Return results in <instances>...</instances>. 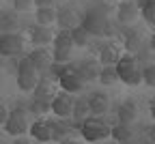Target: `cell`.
<instances>
[{"label":"cell","mask_w":155,"mask_h":144,"mask_svg":"<svg viewBox=\"0 0 155 144\" xmlns=\"http://www.w3.org/2000/svg\"><path fill=\"white\" fill-rule=\"evenodd\" d=\"M116 73H119V80L127 86H140L144 84L142 77V67L138 65V56L136 54H123L121 60L116 63Z\"/></svg>","instance_id":"obj_1"},{"label":"cell","mask_w":155,"mask_h":144,"mask_svg":"<svg viewBox=\"0 0 155 144\" xmlns=\"http://www.w3.org/2000/svg\"><path fill=\"white\" fill-rule=\"evenodd\" d=\"M39 80H41V73H39L32 63H30V58L28 54L24 56H19L17 60V71H15V82H17V88L19 90H24V93H35L37 84H39Z\"/></svg>","instance_id":"obj_2"},{"label":"cell","mask_w":155,"mask_h":144,"mask_svg":"<svg viewBox=\"0 0 155 144\" xmlns=\"http://www.w3.org/2000/svg\"><path fill=\"white\" fill-rule=\"evenodd\" d=\"M80 133L86 142H99V140H106L112 136V127L108 120H104L99 116H91L80 125Z\"/></svg>","instance_id":"obj_3"},{"label":"cell","mask_w":155,"mask_h":144,"mask_svg":"<svg viewBox=\"0 0 155 144\" xmlns=\"http://www.w3.org/2000/svg\"><path fill=\"white\" fill-rule=\"evenodd\" d=\"M30 129V120H28V112L17 106L9 112V118L5 123V131L13 138H19V136H26V131Z\"/></svg>","instance_id":"obj_4"},{"label":"cell","mask_w":155,"mask_h":144,"mask_svg":"<svg viewBox=\"0 0 155 144\" xmlns=\"http://www.w3.org/2000/svg\"><path fill=\"white\" fill-rule=\"evenodd\" d=\"M0 54L7 58H19L24 54V34L22 32L0 34Z\"/></svg>","instance_id":"obj_5"},{"label":"cell","mask_w":155,"mask_h":144,"mask_svg":"<svg viewBox=\"0 0 155 144\" xmlns=\"http://www.w3.org/2000/svg\"><path fill=\"white\" fill-rule=\"evenodd\" d=\"M108 11L106 9H88V13L82 17V26L95 34V37H104V30H106V24H108Z\"/></svg>","instance_id":"obj_6"},{"label":"cell","mask_w":155,"mask_h":144,"mask_svg":"<svg viewBox=\"0 0 155 144\" xmlns=\"http://www.w3.org/2000/svg\"><path fill=\"white\" fill-rule=\"evenodd\" d=\"M58 86L65 93H80L84 88V82L78 73V65H65L58 75Z\"/></svg>","instance_id":"obj_7"},{"label":"cell","mask_w":155,"mask_h":144,"mask_svg":"<svg viewBox=\"0 0 155 144\" xmlns=\"http://www.w3.org/2000/svg\"><path fill=\"white\" fill-rule=\"evenodd\" d=\"M61 93V86H58V80L54 75H41V80H39V84L35 88V99H43V101H54V97Z\"/></svg>","instance_id":"obj_8"},{"label":"cell","mask_w":155,"mask_h":144,"mask_svg":"<svg viewBox=\"0 0 155 144\" xmlns=\"http://www.w3.org/2000/svg\"><path fill=\"white\" fill-rule=\"evenodd\" d=\"M73 108H75V97L71 93H65V90H61L52 101V112L58 118H69L73 114Z\"/></svg>","instance_id":"obj_9"},{"label":"cell","mask_w":155,"mask_h":144,"mask_svg":"<svg viewBox=\"0 0 155 144\" xmlns=\"http://www.w3.org/2000/svg\"><path fill=\"white\" fill-rule=\"evenodd\" d=\"M140 17V7L136 0H121L116 5V22L119 24H134Z\"/></svg>","instance_id":"obj_10"},{"label":"cell","mask_w":155,"mask_h":144,"mask_svg":"<svg viewBox=\"0 0 155 144\" xmlns=\"http://www.w3.org/2000/svg\"><path fill=\"white\" fill-rule=\"evenodd\" d=\"M28 58H30V63H32V67L39 71V73H45V71H50V67L54 65V56L45 50V47H35L30 54H28Z\"/></svg>","instance_id":"obj_11"},{"label":"cell","mask_w":155,"mask_h":144,"mask_svg":"<svg viewBox=\"0 0 155 144\" xmlns=\"http://www.w3.org/2000/svg\"><path fill=\"white\" fill-rule=\"evenodd\" d=\"M58 26H61V30H73V28H78L82 24V15L78 13V9H73V7H65V9H61L58 11Z\"/></svg>","instance_id":"obj_12"},{"label":"cell","mask_w":155,"mask_h":144,"mask_svg":"<svg viewBox=\"0 0 155 144\" xmlns=\"http://www.w3.org/2000/svg\"><path fill=\"white\" fill-rule=\"evenodd\" d=\"M121 56H123V47L121 45H116V43H106V45H101V50H99V63H101V67H116V63L121 60Z\"/></svg>","instance_id":"obj_13"},{"label":"cell","mask_w":155,"mask_h":144,"mask_svg":"<svg viewBox=\"0 0 155 144\" xmlns=\"http://www.w3.org/2000/svg\"><path fill=\"white\" fill-rule=\"evenodd\" d=\"M99 65L101 63L97 58H86V60H82V63L78 65V73H80V77H82L84 84L99 80V73H101V67Z\"/></svg>","instance_id":"obj_14"},{"label":"cell","mask_w":155,"mask_h":144,"mask_svg":"<svg viewBox=\"0 0 155 144\" xmlns=\"http://www.w3.org/2000/svg\"><path fill=\"white\" fill-rule=\"evenodd\" d=\"M30 136L39 142H52V120L45 118H37L35 123H30Z\"/></svg>","instance_id":"obj_15"},{"label":"cell","mask_w":155,"mask_h":144,"mask_svg":"<svg viewBox=\"0 0 155 144\" xmlns=\"http://www.w3.org/2000/svg\"><path fill=\"white\" fill-rule=\"evenodd\" d=\"M54 37L56 34H54L52 28H48V26H35L30 30V43L35 47H45V45L54 43Z\"/></svg>","instance_id":"obj_16"},{"label":"cell","mask_w":155,"mask_h":144,"mask_svg":"<svg viewBox=\"0 0 155 144\" xmlns=\"http://www.w3.org/2000/svg\"><path fill=\"white\" fill-rule=\"evenodd\" d=\"M116 118H119V123L131 125V123H134L136 118H138V106H136V101L125 99L123 103L119 106V110H116Z\"/></svg>","instance_id":"obj_17"},{"label":"cell","mask_w":155,"mask_h":144,"mask_svg":"<svg viewBox=\"0 0 155 144\" xmlns=\"http://www.w3.org/2000/svg\"><path fill=\"white\" fill-rule=\"evenodd\" d=\"M73 120H75V129H80V125L93 116L91 112V106H88V99L86 97H80V99H75V108H73Z\"/></svg>","instance_id":"obj_18"},{"label":"cell","mask_w":155,"mask_h":144,"mask_svg":"<svg viewBox=\"0 0 155 144\" xmlns=\"http://www.w3.org/2000/svg\"><path fill=\"white\" fill-rule=\"evenodd\" d=\"M125 50L127 54H138L142 47H144V37L140 30H136V28H129V32L125 34Z\"/></svg>","instance_id":"obj_19"},{"label":"cell","mask_w":155,"mask_h":144,"mask_svg":"<svg viewBox=\"0 0 155 144\" xmlns=\"http://www.w3.org/2000/svg\"><path fill=\"white\" fill-rule=\"evenodd\" d=\"M86 99H88V106H91L93 116L106 114V112H108V108H110V99H108L104 93H93V95H88Z\"/></svg>","instance_id":"obj_20"},{"label":"cell","mask_w":155,"mask_h":144,"mask_svg":"<svg viewBox=\"0 0 155 144\" xmlns=\"http://www.w3.org/2000/svg\"><path fill=\"white\" fill-rule=\"evenodd\" d=\"M35 17H37V24L39 26L52 28V24H56V19H58V11L56 9H37Z\"/></svg>","instance_id":"obj_21"},{"label":"cell","mask_w":155,"mask_h":144,"mask_svg":"<svg viewBox=\"0 0 155 144\" xmlns=\"http://www.w3.org/2000/svg\"><path fill=\"white\" fill-rule=\"evenodd\" d=\"M91 32L80 24L78 28H73L71 30V39H73V45H78V47H86V45H91Z\"/></svg>","instance_id":"obj_22"},{"label":"cell","mask_w":155,"mask_h":144,"mask_svg":"<svg viewBox=\"0 0 155 144\" xmlns=\"http://www.w3.org/2000/svg\"><path fill=\"white\" fill-rule=\"evenodd\" d=\"M69 133H71V127L65 125L63 118L52 120V140H54V142H63V140H67Z\"/></svg>","instance_id":"obj_23"},{"label":"cell","mask_w":155,"mask_h":144,"mask_svg":"<svg viewBox=\"0 0 155 144\" xmlns=\"http://www.w3.org/2000/svg\"><path fill=\"white\" fill-rule=\"evenodd\" d=\"M112 140L114 142H127L131 140V127L125 125V123H119V125H112Z\"/></svg>","instance_id":"obj_24"},{"label":"cell","mask_w":155,"mask_h":144,"mask_svg":"<svg viewBox=\"0 0 155 144\" xmlns=\"http://www.w3.org/2000/svg\"><path fill=\"white\" fill-rule=\"evenodd\" d=\"M119 82V73H116V67H101V73H99V84L104 86H112Z\"/></svg>","instance_id":"obj_25"},{"label":"cell","mask_w":155,"mask_h":144,"mask_svg":"<svg viewBox=\"0 0 155 144\" xmlns=\"http://www.w3.org/2000/svg\"><path fill=\"white\" fill-rule=\"evenodd\" d=\"M28 112H32L35 116H39V118H41L43 114L52 112V103H50V101H43V99H32V101H30V108H28Z\"/></svg>","instance_id":"obj_26"},{"label":"cell","mask_w":155,"mask_h":144,"mask_svg":"<svg viewBox=\"0 0 155 144\" xmlns=\"http://www.w3.org/2000/svg\"><path fill=\"white\" fill-rule=\"evenodd\" d=\"M56 47H75L73 39H71V30H61L54 37V50Z\"/></svg>","instance_id":"obj_27"},{"label":"cell","mask_w":155,"mask_h":144,"mask_svg":"<svg viewBox=\"0 0 155 144\" xmlns=\"http://www.w3.org/2000/svg\"><path fill=\"white\" fill-rule=\"evenodd\" d=\"M52 56H54V63L67 65L69 60H71V56H73V47H56V50L52 52Z\"/></svg>","instance_id":"obj_28"},{"label":"cell","mask_w":155,"mask_h":144,"mask_svg":"<svg viewBox=\"0 0 155 144\" xmlns=\"http://www.w3.org/2000/svg\"><path fill=\"white\" fill-rule=\"evenodd\" d=\"M142 77H144V84L155 88V63H149L142 67Z\"/></svg>","instance_id":"obj_29"},{"label":"cell","mask_w":155,"mask_h":144,"mask_svg":"<svg viewBox=\"0 0 155 144\" xmlns=\"http://www.w3.org/2000/svg\"><path fill=\"white\" fill-rule=\"evenodd\" d=\"M140 15H142V19H144L149 26H153V28H155V5L142 7V9H140Z\"/></svg>","instance_id":"obj_30"},{"label":"cell","mask_w":155,"mask_h":144,"mask_svg":"<svg viewBox=\"0 0 155 144\" xmlns=\"http://www.w3.org/2000/svg\"><path fill=\"white\" fill-rule=\"evenodd\" d=\"M30 7H35V0H13L15 11H28Z\"/></svg>","instance_id":"obj_31"},{"label":"cell","mask_w":155,"mask_h":144,"mask_svg":"<svg viewBox=\"0 0 155 144\" xmlns=\"http://www.w3.org/2000/svg\"><path fill=\"white\" fill-rule=\"evenodd\" d=\"M9 108H7V103H5V101L2 99H0V125H5V123H7V118H9Z\"/></svg>","instance_id":"obj_32"},{"label":"cell","mask_w":155,"mask_h":144,"mask_svg":"<svg viewBox=\"0 0 155 144\" xmlns=\"http://www.w3.org/2000/svg\"><path fill=\"white\" fill-rule=\"evenodd\" d=\"M56 0H35V7L37 9H54Z\"/></svg>","instance_id":"obj_33"},{"label":"cell","mask_w":155,"mask_h":144,"mask_svg":"<svg viewBox=\"0 0 155 144\" xmlns=\"http://www.w3.org/2000/svg\"><path fill=\"white\" fill-rule=\"evenodd\" d=\"M116 32V28H114V24H112V19H108V24H106V30H104V37H112Z\"/></svg>","instance_id":"obj_34"},{"label":"cell","mask_w":155,"mask_h":144,"mask_svg":"<svg viewBox=\"0 0 155 144\" xmlns=\"http://www.w3.org/2000/svg\"><path fill=\"white\" fill-rule=\"evenodd\" d=\"M11 144H30V140H28V138H24V136H19V138H15Z\"/></svg>","instance_id":"obj_35"},{"label":"cell","mask_w":155,"mask_h":144,"mask_svg":"<svg viewBox=\"0 0 155 144\" xmlns=\"http://www.w3.org/2000/svg\"><path fill=\"white\" fill-rule=\"evenodd\" d=\"M147 136H149V140H151V142H155V125H151V127H149V133H147Z\"/></svg>","instance_id":"obj_36"},{"label":"cell","mask_w":155,"mask_h":144,"mask_svg":"<svg viewBox=\"0 0 155 144\" xmlns=\"http://www.w3.org/2000/svg\"><path fill=\"white\" fill-rule=\"evenodd\" d=\"M58 144H80L78 140H73V138H67V140H63V142H58Z\"/></svg>","instance_id":"obj_37"},{"label":"cell","mask_w":155,"mask_h":144,"mask_svg":"<svg viewBox=\"0 0 155 144\" xmlns=\"http://www.w3.org/2000/svg\"><path fill=\"white\" fill-rule=\"evenodd\" d=\"M5 67H7V56L0 54V69H5Z\"/></svg>","instance_id":"obj_38"},{"label":"cell","mask_w":155,"mask_h":144,"mask_svg":"<svg viewBox=\"0 0 155 144\" xmlns=\"http://www.w3.org/2000/svg\"><path fill=\"white\" fill-rule=\"evenodd\" d=\"M149 108H151V116H153V120H155V99L151 101V106H149Z\"/></svg>","instance_id":"obj_39"},{"label":"cell","mask_w":155,"mask_h":144,"mask_svg":"<svg viewBox=\"0 0 155 144\" xmlns=\"http://www.w3.org/2000/svg\"><path fill=\"white\" fill-rule=\"evenodd\" d=\"M99 2H101L104 7H112V0H99Z\"/></svg>","instance_id":"obj_40"},{"label":"cell","mask_w":155,"mask_h":144,"mask_svg":"<svg viewBox=\"0 0 155 144\" xmlns=\"http://www.w3.org/2000/svg\"><path fill=\"white\" fill-rule=\"evenodd\" d=\"M151 50L155 52V32H153V37H151Z\"/></svg>","instance_id":"obj_41"},{"label":"cell","mask_w":155,"mask_h":144,"mask_svg":"<svg viewBox=\"0 0 155 144\" xmlns=\"http://www.w3.org/2000/svg\"><path fill=\"white\" fill-rule=\"evenodd\" d=\"M121 144H134V142H131V140H127V142H121Z\"/></svg>","instance_id":"obj_42"},{"label":"cell","mask_w":155,"mask_h":144,"mask_svg":"<svg viewBox=\"0 0 155 144\" xmlns=\"http://www.w3.org/2000/svg\"><path fill=\"white\" fill-rule=\"evenodd\" d=\"M147 144H155V142H151V140H149V142H147Z\"/></svg>","instance_id":"obj_43"},{"label":"cell","mask_w":155,"mask_h":144,"mask_svg":"<svg viewBox=\"0 0 155 144\" xmlns=\"http://www.w3.org/2000/svg\"><path fill=\"white\" fill-rule=\"evenodd\" d=\"M151 5H155V0H151Z\"/></svg>","instance_id":"obj_44"},{"label":"cell","mask_w":155,"mask_h":144,"mask_svg":"<svg viewBox=\"0 0 155 144\" xmlns=\"http://www.w3.org/2000/svg\"><path fill=\"white\" fill-rule=\"evenodd\" d=\"M0 138H2V133H0Z\"/></svg>","instance_id":"obj_45"},{"label":"cell","mask_w":155,"mask_h":144,"mask_svg":"<svg viewBox=\"0 0 155 144\" xmlns=\"http://www.w3.org/2000/svg\"><path fill=\"white\" fill-rule=\"evenodd\" d=\"M114 144H119V142H114Z\"/></svg>","instance_id":"obj_46"}]
</instances>
